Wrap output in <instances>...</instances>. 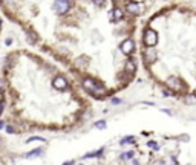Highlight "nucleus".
I'll return each instance as SVG.
<instances>
[{
	"label": "nucleus",
	"instance_id": "f257e3e1",
	"mask_svg": "<svg viewBox=\"0 0 196 165\" xmlns=\"http://www.w3.org/2000/svg\"><path fill=\"white\" fill-rule=\"evenodd\" d=\"M143 41L147 47H153L156 43H158V34L155 29H146L144 31V35H143Z\"/></svg>",
	"mask_w": 196,
	"mask_h": 165
},
{
	"label": "nucleus",
	"instance_id": "f03ea898",
	"mask_svg": "<svg viewBox=\"0 0 196 165\" xmlns=\"http://www.w3.org/2000/svg\"><path fill=\"white\" fill-rule=\"evenodd\" d=\"M83 87L87 90V92H103L104 90V86L94 81L92 78H84L83 80Z\"/></svg>",
	"mask_w": 196,
	"mask_h": 165
},
{
	"label": "nucleus",
	"instance_id": "7ed1b4c3",
	"mask_svg": "<svg viewBox=\"0 0 196 165\" xmlns=\"http://www.w3.org/2000/svg\"><path fill=\"white\" fill-rule=\"evenodd\" d=\"M52 8H54V11L58 15H64L71 9V2L69 0H55L54 5H52Z\"/></svg>",
	"mask_w": 196,
	"mask_h": 165
},
{
	"label": "nucleus",
	"instance_id": "20e7f679",
	"mask_svg": "<svg viewBox=\"0 0 196 165\" xmlns=\"http://www.w3.org/2000/svg\"><path fill=\"white\" fill-rule=\"evenodd\" d=\"M120 51H121L123 54H126V55H130V54L135 51V43H133V40H130V38L124 40V41L120 44Z\"/></svg>",
	"mask_w": 196,
	"mask_h": 165
},
{
	"label": "nucleus",
	"instance_id": "39448f33",
	"mask_svg": "<svg viewBox=\"0 0 196 165\" xmlns=\"http://www.w3.org/2000/svg\"><path fill=\"white\" fill-rule=\"evenodd\" d=\"M52 86H54L57 90H66V89L69 87V83H67V80H66L64 77L58 75V77H55V78H54Z\"/></svg>",
	"mask_w": 196,
	"mask_h": 165
},
{
	"label": "nucleus",
	"instance_id": "423d86ee",
	"mask_svg": "<svg viewBox=\"0 0 196 165\" xmlns=\"http://www.w3.org/2000/svg\"><path fill=\"white\" fill-rule=\"evenodd\" d=\"M126 9H127L130 14L138 15V14L143 12V5H141V3H136V2H129V3L126 5Z\"/></svg>",
	"mask_w": 196,
	"mask_h": 165
},
{
	"label": "nucleus",
	"instance_id": "0eeeda50",
	"mask_svg": "<svg viewBox=\"0 0 196 165\" xmlns=\"http://www.w3.org/2000/svg\"><path fill=\"white\" fill-rule=\"evenodd\" d=\"M167 86L169 87H172V89H178V90H181L183 89V84H181V80H178L176 77H170L169 80H167Z\"/></svg>",
	"mask_w": 196,
	"mask_h": 165
},
{
	"label": "nucleus",
	"instance_id": "6e6552de",
	"mask_svg": "<svg viewBox=\"0 0 196 165\" xmlns=\"http://www.w3.org/2000/svg\"><path fill=\"white\" fill-rule=\"evenodd\" d=\"M144 57H146V61H147V63H153V61L156 60V54H155V49H153V47H147V51H146Z\"/></svg>",
	"mask_w": 196,
	"mask_h": 165
},
{
	"label": "nucleus",
	"instance_id": "1a4fd4ad",
	"mask_svg": "<svg viewBox=\"0 0 196 165\" xmlns=\"http://www.w3.org/2000/svg\"><path fill=\"white\" fill-rule=\"evenodd\" d=\"M103 152H104V148H100V150H97V152H90V153H86V155L83 156V159H92V158H100V156L103 155Z\"/></svg>",
	"mask_w": 196,
	"mask_h": 165
},
{
	"label": "nucleus",
	"instance_id": "9d476101",
	"mask_svg": "<svg viewBox=\"0 0 196 165\" xmlns=\"http://www.w3.org/2000/svg\"><path fill=\"white\" fill-rule=\"evenodd\" d=\"M41 155V148H35V150H32V152H28L26 155H25V158L26 159H35V158H38Z\"/></svg>",
	"mask_w": 196,
	"mask_h": 165
},
{
	"label": "nucleus",
	"instance_id": "9b49d317",
	"mask_svg": "<svg viewBox=\"0 0 196 165\" xmlns=\"http://www.w3.org/2000/svg\"><path fill=\"white\" fill-rule=\"evenodd\" d=\"M112 17L115 18V21H120V20H123V18H124V12H123L120 8H115V9H113V12H112Z\"/></svg>",
	"mask_w": 196,
	"mask_h": 165
},
{
	"label": "nucleus",
	"instance_id": "f8f14e48",
	"mask_svg": "<svg viewBox=\"0 0 196 165\" xmlns=\"http://www.w3.org/2000/svg\"><path fill=\"white\" fill-rule=\"evenodd\" d=\"M126 69H127V72H130V73H133L135 70H136V63H135V60H127V63H126Z\"/></svg>",
	"mask_w": 196,
	"mask_h": 165
},
{
	"label": "nucleus",
	"instance_id": "ddd939ff",
	"mask_svg": "<svg viewBox=\"0 0 196 165\" xmlns=\"http://www.w3.org/2000/svg\"><path fill=\"white\" fill-rule=\"evenodd\" d=\"M133 142H135V136H126L121 139L120 145H127V144H133Z\"/></svg>",
	"mask_w": 196,
	"mask_h": 165
},
{
	"label": "nucleus",
	"instance_id": "4468645a",
	"mask_svg": "<svg viewBox=\"0 0 196 165\" xmlns=\"http://www.w3.org/2000/svg\"><path fill=\"white\" fill-rule=\"evenodd\" d=\"M35 141H40V142H46V139H44V138H41V136H32V138H29V139L26 141V144H31V142H35Z\"/></svg>",
	"mask_w": 196,
	"mask_h": 165
},
{
	"label": "nucleus",
	"instance_id": "2eb2a0df",
	"mask_svg": "<svg viewBox=\"0 0 196 165\" xmlns=\"http://www.w3.org/2000/svg\"><path fill=\"white\" fill-rule=\"evenodd\" d=\"M94 127L95 129H106V121L103 119V121H97L95 124H94Z\"/></svg>",
	"mask_w": 196,
	"mask_h": 165
},
{
	"label": "nucleus",
	"instance_id": "dca6fc26",
	"mask_svg": "<svg viewBox=\"0 0 196 165\" xmlns=\"http://www.w3.org/2000/svg\"><path fill=\"white\" fill-rule=\"evenodd\" d=\"M133 155H135V152L130 150V152H127V153H123V155H121V159H132Z\"/></svg>",
	"mask_w": 196,
	"mask_h": 165
},
{
	"label": "nucleus",
	"instance_id": "f3484780",
	"mask_svg": "<svg viewBox=\"0 0 196 165\" xmlns=\"http://www.w3.org/2000/svg\"><path fill=\"white\" fill-rule=\"evenodd\" d=\"M147 145H149L150 148H153V150H158V148H159V147H158V144H156L155 141H149V142H147Z\"/></svg>",
	"mask_w": 196,
	"mask_h": 165
},
{
	"label": "nucleus",
	"instance_id": "a211bd4d",
	"mask_svg": "<svg viewBox=\"0 0 196 165\" xmlns=\"http://www.w3.org/2000/svg\"><path fill=\"white\" fill-rule=\"evenodd\" d=\"M5 129H6V133H9V135H14L15 133L14 127H11V126H5Z\"/></svg>",
	"mask_w": 196,
	"mask_h": 165
},
{
	"label": "nucleus",
	"instance_id": "6ab92c4d",
	"mask_svg": "<svg viewBox=\"0 0 196 165\" xmlns=\"http://www.w3.org/2000/svg\"><path fill=\"white\" fill-rule=\"evenodd\" d=\"M92 2H94L95 6H103V5L106 3V0H92Z\"/></svg>",
	"mask_w": 196,
	"mask_h": 165
},
{
	"label": "nucleus",
	"instance_id": "aec40b11",
	"mask_svg": "<svg viewBox=\"0 0 196 165\" xmlns=\"http://www.w3.org/2000/svg\"><path fill=\"white\" fill-rule=\"evenodd\" d=\"M163 95H164V96H166V98H170V96H172V93H170V92H169V90H166V89H164V90H163Z\"/></svg>",
	"mask_w": 196,
	"mask_h": 165
},
{
	"label": "nucleus",
	"instance_id": "412c9836",
	"mask_svg": "<svg viewBox=\"0 0 196 165\" xmlns=\"http://www.w3.org/2000/svg\"><path fill=\"white\" fill-rule=\"evenodd\" d=\"M121 103V99H118V98H112V104H120Z\"/></svg>",
	"mask_w": 196,
	"mask_h": 165
},
{
	"label": "nucleus",
	"instance_id": "4be33fe9",
	"mask_svg": "<svg viewBox=\"0 0 196 165\" xmlns=\"http://www.w3.org/2000/svg\"><path fill=\"white\" fill-rule=\"evenodd\" d=\"M0 89H2V90L5 89V84H3V81H2V80H0Z\"/></svg>",
	"mask_w": 196,
	"mask_h": 165
},
{
	"label": "nucleus",
	"instance_id": "5701e85b",
	"mask_svg": "<svg viewBox=\"0 0 196 165\" xmlns=\"http://www.w3.org/2000/svg\"><path fill=\"white\" fill-rule=\"evenodd\" d=\"M63 165H74V161H69V162H64Z\"/></svg>",
	"mask_w": 196,
	"mask_h": 165
},
{
	"label": "nucleus",
	"instance_id": "b1692460",
	"mask_svg": "<svg viewBox=\"0 0 196 165\" xmlns=\"http://www.w3.org/2000/svg\"><path fill=\"white\" fill-rule=\"evenodd\" d=\"M3 127H5V122H3V121H0V129H3Z\"/></svg>",
	"mask_w": 196,
	"mask_h": 165
},
{
	"label": "nucleus",
	"instance_id": "393cba45",
	"mask_svg": "<svg viewBox=\"0 0 196 165\" xmlns=\"http://www.w3.org/2000/svg\"><path fill=\"white\" fill-rule=\"evenodd\" d=\"M3 112V103H0V113Z\"/></svg>",
	"mask_w": 196,
	"mask_h": 165
}]
</instances>
